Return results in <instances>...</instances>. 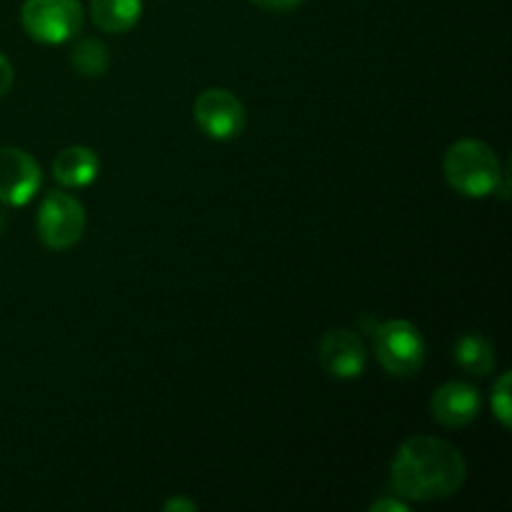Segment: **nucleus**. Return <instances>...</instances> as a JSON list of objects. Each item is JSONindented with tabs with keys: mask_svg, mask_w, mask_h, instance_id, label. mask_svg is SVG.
Here are the masks:
<instances>
[{
	"mask_svg": "<svg viewBox=\"0 0 512 512\" xmlns=\"http://www.w3.org/2000/svg\"><path fill=\"white\" fill-rule=\"evenodd\" d=\"M510 380L512 373H503L493 385L490 393V405H493V415L505 430L512 428V403H510Z\"/></svg>",
	"mask_w": 512,
	"mask_h": 512,
	"instance_id": "14",
	"label": "nucleus"
},
{
	"mask_svg": "<svg viewBox=\"0 0 512 512\" xmlns=\"http://www.w3.org/2000/svg\"><path fill=\"white\" fill-rule=\"evenodd\" d=\"M468 465L453 443L433 435L405 440L390 465L395 493L413 503H433L450 498L463 488Z\"/></svg>",
	"mask_w": 512,
	"mask_h": 512,
	"instance_id": "1",
	"label": "nucleus"
},
{
	"mask_svg": "<svg viewBox=\"0 0 512 512\" xmlns=\"http://www.w3.org/2000/svg\"><path fill=\"white\" fill-rule=\"evenodd\" d=\"M163 510L165 512H195V510H198V503H193L190 498H183V495H178V498L165 500Z\"/></svg>",
	"mask_w": 512,
	"mask_h": 512,
	"instance_id": "17",
	"label": "nucleus"
},
{
	"mask_svg": "<svg viewBox=\"0 0 512 512\" xmlns=\"http://www.w3.org/2000/svg\"><path fill=\"white\" fill-rule=\"evenodd\" d=\"M193 118L208 138L220 143L240 138L248 125L245 105L240 103L238 95L225 88L203 90L193 103Z\"/></svg>",
	"mask_w": 512,
	"mask_h": 512,
	"instance_id": "6",
	"label": "nucleus"
},
{
	"mask_svg": "<svg viewBox=\"0 0 512 512\" xmlns=\"http://www.w3.org/2000/svg\"><path fill=\"white\" fill-rule=\"evenodd\" d=\"M100 173V158L88 145H70L63 148L53 160V178L63 188H88Z\"/></svg>",
	"mask_w": 512,
	"mask_h": 512,
	"instance_id": "10",
	"label": "nucleus"
},
{
	"mask_svg": "<svg viewBox=\"0 0 512 512\" xmlns=\"http://www.w3.org/2000/svg\"><path fill=\"white\" fill-rule=\"evenodd\" d=\"M370 512H408V503H400V500L383 498L378 503H370Z\"/></svg>",
	"mask_w": 512,
	"mask_h": 512,
	"instance_id": "18",
	"label": "nucleus"
},
{
	"mask_svg": "<svg viewBox=\"0 0 512 512\" xmlns=\"http://www.w3.org/2000/svg\"><path fill=\"white\" fill-rule=\"evenodd\" d=\"M143 0H90V18L103 33L123 35L140 23Z\"/></svg>",
	"mask_w": 512,
	"mask_h": 512,
	"instance_id": "11",
	"label": "nucleus"
},
{
	"mask_svg": "<svg viewBox=\"0 0 512 512\" xmlns=\"http://www.w3.org/2000/svg\"><path fill=\"white\" fill-rule=\"evenodd\" d=\"M375 358L385 373L408 378L415 375L425 363V338L410 320H385L375 325L373 333Z\"/></svg>",
	"mask_w": 512,
	"mask_h": 512,
	"instance_id": "3",
	"label": "nucleus"
},
{
	"mask_svg": "<svg viewBox=\"0 0 512 512\" xmlns=\"http://www.w3.org/2000/svg\"><path fill=\"white\" fill-rule=\"evenodd\" d=\"M13 80H15L13 63H10V60L0 53V98H3V95H8V90L13 88Z\"/></svg>",
	"mask_w": 512,
	"mask_h": 512,
	"instance_id": "16",
	"label": "nucleus"
},
{
	"mask_svg": "<svg viewBox=\"0 0 512 512\" xmlns=\"http://www.w3.org/2000/svg\"><path fill=\"white\" fill-rule=\"evenodd\" d=\"M480 410H483L480 390L463 380H450L440 385L430 398V413L445 428H465L478 418Z\"/></svg>",
	"mask_w": 512,
	"mask_h": 512,
	"instance_id": "9",
	"label": "nucleus"
},
{
	"mask_svg": "<svg viewBox=\"0 0 512 512\" xmlns=\"http://www.w3.org/2000/svg\"><path fill=\"white\" fill-rule=\"evenodd\" d=\"M320 365L330 378L358 380L368 368V350L358 333L345 328L328 330L318 348Z\"/></svg>",
	"mask_w": 512,
	"mask_h": 512,
	"instance_id": "8",
	"label": "nucleus"
},
{
	"mask_svg": "<svg viewBox=\"0 0 512 512\" xmlns=\"http://www.w3.org/2000/svg\"><path fill=\"white\" fill-rule=\"evenodd\" d=\"M43 183V173H40L38 160L23 148H0V203L13 205H28L35 198Z\"/></svg>",
	"mask_w": 512,
	"mask_h": 512,
	"instance_id": "7",
	"label": "nucleus"
},
{
	"mask_svg": "<svg viewBox=\"0 0 512 512\" xmlns=\"http://www.w3.org/2000/svg\"><path fill=\"white\" fill-rule=\"evenodd\" d=\"M70 65L78 70L83 78H103L110 68V55L100 40L83 38L70 50Z\"/></svg>",
	"mask_w": 512,
	"mask_h": 512,
	"instance_id": "13",
	"label": "nucleus"
},
{
	"mask_svg": "<svg viewBox=\"0 0 512 512\" xmlns=\"http://www.w3.org/2000/svg\"><path fill=\"white\" fill-rule=\"evenodd\" d=\"M455 363L470 375H490L495 370V348L483 335L468 333L455 345Z\"/></svg>",
	"mask_w": 512,
	"mask_h": 512,
	"instance_id": "12",
	"label": "nucleus"
},
{
	"mask_svg": "<svg viewBox=\"0 0 512 512\" xmlns=\"http://www.w3.org/2000/svg\"><path fill=\"white\" fill-rule=\"evenodd\" d=\"M85 208L80 205L78 198L63 190H53L43 198L38 208V238L45 248L50 250H70L73 245L80 243L85 233Z\"/></svg>",
	"mask_w": 512,
	"mask_h": 512,
	"instance_id": "5",
	"label": "nucleus"
},
{
	"mask_svg": "<svg viewBox=\"0 0 512 512\" xmlns=\"http://www.w3.org/2000/svg\"><path fill=\"white\" fill-rule=\"evenodd\" d=\"M80 0H25L20 8L23 30L43 45H63L83 28Z\"/></svg>",
	"mask_w": 512,
	"mask_h": 512,
	"instance_id": "4",
	"label": "nucleus"
},
{
	"mask_svg": "<svg viewBox=\"0 0 512 512\" xmlns=\"http://www.w3.org/2000/svg\"><path fill=\"white\" fill-rule=\"evenodd\" d=\"M503 168L498 155L488 143L475 138H463L453 143L445 153L443 173L450 188L465 198H488L498 190Z\"/></svg>",
	"mask_w": 512,
	"mask_h": 512,
	"instance_id": "2",
	"label": "nucleus"
},
{
	"mask_svg": "<svg viewBox=\"0 0 512 512\" xmlns=\"http://www.w3.org/2000/svg\"><path fill=\"white\" fill-rule=\"evenodd\" d=\"M250 3L263 10H270V13H288V10L298 8L303 0H250Z\"/></svg>",
	"mask_w": 512,
	"mask_h": 512,
	"instance_id": "15",
	"label": "nucleus"
}]
</instances>
